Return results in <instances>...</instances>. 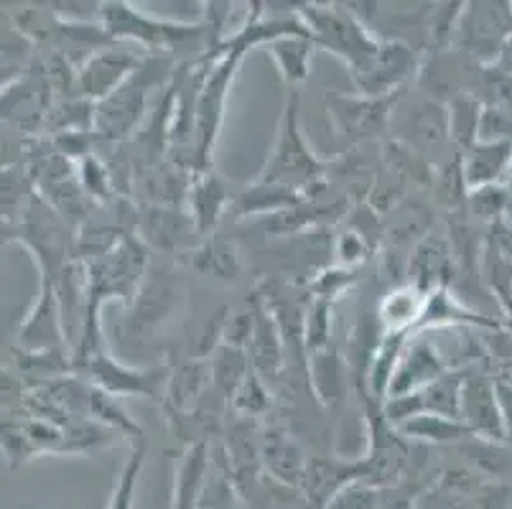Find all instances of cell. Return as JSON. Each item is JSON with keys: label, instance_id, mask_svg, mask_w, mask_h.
Wrapping results in <instances>:
<instances>
[{"label": "cell", "instance_id": "f546056e", "mask_svg": "<svg viewBox=\"0 0 512 509\" xmlns=\"http://www.w3.org/2000/svg\"><path fill=\"white\" fill-rule=\"evenodd\" d=\"M316 51H319V46L314 44L309 34L281 36V39L265 46V54L271 56L273 64H276L286 90H301V84L311 74V62H314Z\"/></svg>", "mask_w": 512, "mask_h": 509}, {"label": "cell", "instance_id": "277c9868", "mask_svg": "<svg viewBox=\"0 0 512 509\" xmlns=\"http://www.w3.org/2000/svg\"><path fill=\"white\" fill-rule=\"evenodd\" d=\"M299 18L319 49L355 69L377 49L380 39L347 3H299Z\"/></svg>", "mask_w": 512, "mask_h": 509}, {"label": "cell", "instance_id": "d590c367", "mask_svg": "<svg viewBox=\"0 0 512 509\" xmlns=\"http://www.w3.org/2000/svg\"><path fill=\"white\" fill-rule=\"evenodd\" d=\"M512 204V186L510 184H492L482 189H472L467 196V214H472L477 222L497 227L505 222V214Z\"/></svg>", "mask_w": 512, "mask_h": 509}, {"label": "cell", "instance_id": "74e56055", "mask_svg": "<svg viewBox=\"0 0 512 509\" xmlns=\"http://www.w3.org/2000/svg\"><path fill=\"white\" fill-rule=\"evenodd\" d=\"M77 181L79 186H82V191L90 196L97 207L113 202V196H115L113 168L107 166L97 153H90V156L82 158V161L77 163Z\"/></svg>", "mask_w": 512, "mask_h": 509}, {"label": "cell", "instance_id": "d6986e66", "mask_svg": "<svg viewBox=\"0 0 512 509\" xmlns=\"http://www.w3.org/2000/svg\"><path fill=\"white\" fill-rule=\"evenodd\" d=\"M434 232V209L421 199H406L383 217V250L411 258L421 240Z\"/></svg>", "mask_w": 512, "mask_h": 509}, {"label": "cell", "instance_id": "b9f144b4", "mask_svg": "<svg viewBox=\"0 0 512 509\" xmlns=\"http://www.w3.org/2000/svg\"><path fill=\"white\" fill-rule=\"evenodd\" d=\"M372 250H375V245L362 232H357L355 227H347L334 237V265L360 270L372 258Z\"/></svg>", "mask_w": 512, "mask_h": 509}, {"label": "cell", "instance_id": "cb8c5ba5", "mask_svg": "<svg viewBox=\"0 0 512 509\" xmlns=\"http://www.w3.org/2000/svg\"><path fill=\"white\" fill-rule=\"evenodd\" d=\"M306 377H309V387L314 392V398L321 405H327V408L337 405L347 395L349 387H352L347 359L339 352L337 344H332L324 352L306 357Z\"/></svg>", "mask_w": 512, "mask_h": 509}, {"label": "cell", "instance_id": "484cf974", "mask_svg": "<svg viewBox=\"0 0 512 509\" xmlns=\"http://www.w3.org/2000/svg\"><path fill=\"white\" fill-rule=\"evenodd\" d=\"M428 293L413 283H398L377 303V321L385 334H413L426 311Z\"/></svg>", "mask_w": 512, "mask_h": 509}, {"label": "cell", "instance_id": "f6af8a7d", "mask_svg": "<svg viewBox=\"0 0 512 509\" xmlns=\"http://www.w3.org/2000/svg\"><path fill=\"white\" fill-rule=\"evenodd\" d=\"M497 67H500L502 72L512 74V39L507 41V46H505V51H502V56H500V62H497Z\"/></svg>", "mask_w": 512, "mask_h": 509}, {"label": "cell", "instance_id": "e0dca14e", "mask_svg": "<svg viewBox=\"0 0 512 509\" xmlns=\"http://www.w3.org/2000/svg\"><path fill=\"white\" fill-rule=\"evenodd\" d=\"M362 482V464L360 456L357 459H344V456H314L306 464L304 482H301V492H304L306 502L311 509H327L329 502L337 497L342 489L349 484Z\"/></svg>", "mask_w": 512, "mask_h": 509}, {"label": "cell", "instance_id": "7bdbcfd3", "mask_svg": "<svg viewBox=\"0 0 512 509\" xmlns=\"http://www.w3.org/2000/svg\"><path fill=\"white\" fill-rule=\"evenodd\" d=\"M385 492H388V489H377L372 487V484L355 482L349 484L347 489H342V492L329 502L327 509H383Z\"/></svg>", "mask_w": 512, "mask_h": 509}, {"label": "cell", "instance_id": "ee69618b", "mask_svg": "<svg viewBox=\"0 0 512 509\" xmlns=\"http://www.w3.org/2000/svg\"><path fill=\"white\" fill-rule=\"evenodd\" d=\"M416 509H482L472 499H459L449 497V494H441L436 489H428L421 497L416 499Z\"/></svg>", "mask_w": 512, "mask_h": 509}, {"label": "cell", "instance_id": "f1b7e54d", "mask_svg": "<svg viewBox=\"0 0 512 509\" xmlns=\"http://www.w3.org/2000/svg\"><path fill=\"white\" fill-rule=\"evenodd\" d=\"M209 469H212V446L209 443H192L181 451L179 464H176L171 509H197Z\"/></svg>", "mask_w": 512, "mask_h": 509}, {"label": "cell", "instance_id": "ab89813d", "mask_svg": "<svg viewBox=\"0 0 512 509\" xmlns=\"http://www.w3.org/2000/svg\"><path fill=\"white\" fill-rule=\"evenodd\" d=\"M230 405L240 418H250V420L265 418L268 410L273 408V398H271V390H268V382L253 370L248 377H245V382L237 387L235 398H232Z\"/></svg>", "mask_w": 512, "mask_h": 509}, {"label": "cell", "instance_id": "7dc6e473", "mask_svg": "<svg viewBox=\"0 0 512 509\" xmlns=\"http://www.w3.org/2000/svg\"><path fill=\"white\" fill-rule=\"evenodd\" d=\"M510 186H512V171H510Z\"/></svg>", "mask_w": 512, "mask_h": 509}, {"label": "cell", "instance_id": "d4e9b609", "mask_svg": "<svg viewBox=\"0 0 512 509\" xmlns=\"http://www.w3.org/2000/svg\"><path fill=\"white\" fill-rule=\"evenodd\" d=\"M174 286L164 273H151L148 270V278L143 283L141 293L130 306V319L125 321L128 331L133 334V339H141V336L151 334L161 321L169 316L171 306H174Z\"/></svg>", "mask_w": 512, "mask_h": 509}, {"label": "cell", "instance_id": "4316f807", "mask_svg": "<svg viewBox=\"0 0 512 509\" xmlns=\"http://www.w3.org/2000/svg\"><path fill=\"white\" fill-rule=\"evenodd\" d=\"M462 168L467 189H482L492 184H510L512 143H482L477 140L462 153Z\"/></svg>", "mask_w": 512, "mask_h": 509}, {"label": "cell", "instance_id": "9a60e30c", "mask_svg": "<svg viewBox=\"0 0 512 509\" xmlns=\"http://www.w3.org/2000/svg\"><path fill=\"white\" fill-rule=\"evenodd\" d=\"M467 370H451L436 382L426 385L423 390L411 392V395H400V398H390L383 403L385 415L393 426H400L403 420L413 418L421 413L444 415V418L462 420L459 410H462V385Z\"/></svg>", "mask_w": 512, "mask_h": 509}, {"label": "cell", "instance_id": "f35d334b", "mask_svg": "<svg viewBox=\"0 0 512 509\" xmlns=\"http://www.w3.org/2000/svg\"><path fill=\"white\" fill-rule=\"evenodd\" d=\"M146 454H148V443L138 441L136 448H133L128 459H125L123 469H120L118 482H115V489H113V494H110V499H107L105 509H133L136 507L138 476H141Z\"/></svg>", "mask_w": 512, "mask_h": 509}, {"label": "cell", "instance_id": "836d02e7", "mask_svg": "<svg viewBox=\"0 0 512 509\" xmlns=\"http://www.w3.org/2000/svg\"><path fill=\"white\" fill-rule=\"evenodd\" d=\"M253 372L248 349H237L220 344L209 357V375H212V390L225 400L227 405L235 398L237 387Z\"/></svg>", "mask_w": 512, "mask_h": 509}, {"label": "cell", "instance_id": "44dd1931", "mask_svg": "<svg viewBox=\"0 0 512 509\" xmlns=\"http://www.w3.org/2000/svg\"><path fill=\"white\" fill-rule=\"evenodd\" d=\"M248 357L250 364H253V370L258 372L265 382L278 380L288 359L283 331L281 326H278L276 316H273L271 311H268V306H265L263 296H260L258 314H255V329L253 336H250Z\"/></svg>", "mask_w": 512, "mask_h": 509}, {"label": "cell", "instance_id": "7c38bea8", "mask_svg": "<svg viewBox=\"0 0 512 509\" xmlns=\"http://www.w3.org/2000/svg\"><path fill=\"white\" fill-rule=\"evenodd\" d=\"M451 370L454 367H451L449 357H446L434 331H413L408 336L406 347H403V354H400L398 370H395L393 382H390L388 400L423 390V387L436 382Z\"/></svg>", "mask_w": 512, "mask_h": 509}, {"label": "cell", "instance_id": "4fadbf2b", "mask_svg": "<svg viewBox=\"0 0 512 509\" xmlns=\"http://www.w3.org/2000/svg\"><path fill=\"white\" fill-rule=\"evenodd\" d=\"M459 415H462V423L472 431L474 438L492 443H510L505 413H502L500 395H497V377L467 370Z\"/></svg>", "mask_w": 512, "mask_h": 509}, {"label": "cell", "instance_id": "60d3db41", "mask_svg": "<svg viewBox=\"0 0 512 509\" xmlns=\"http://www.w3.org/2000/svg\"><path fill=\"white\" fill-rule=\"evenodd\" d=\"M357 283V270L342 268V265H329V268L319 270L314 278L309 280V298H319V301L334 303L337 298L347 296Z\"/></svg>", "mask_w": 512, "mask_h": 509}, {"label": "cell", "instance_id": "5b68a950", "mask_svg": "<svg viewBox=\"0 0 512 509\" xmlns=\"http://www.w3.org/2000/svg\"><path fill=\"white\" fill-rule=\"evenodd\" d=\"M90 275V303L123 301L133 306L148 278V245L138 235H125L118 245L100 258L85 260Z\"/></svg>", "mask_w": 512, "mask_h": 509}, {"label": "cell", "instance_id": "7402d4cb", "mask_svg": "<svg viewBox=\"0 0 512 509\" xmlns=\"http://www.w3.org/2000/svg\"><path fill=\"white\" fill-rule=\"evenodd\" d=\"M232 202L235 199L230 194V186L222 176L214 174L212 168L202 171V174H194L189 196H186V212L192 217L199 235L212 232L222 222L227 209H232Z\"/></svg>", "mask_w": 512, "mask_h": 509}, {"label": "cell", "instance_id": "8fae6325", "mask_svg": "<svg viewBox=\"0 0 512 509\" xmlns=\"http://www.w3.org/2000/svg\"><path fill=\"white\" fill-rule=\"evenodd\" d=\"M146 59V51L138 46L115 41L113 46L97 51L82 67L77 69V95L82 100L102 102L118 92Z\"/></svg>", "mask_w": 512, "mask_h": 509}, {"label": "cell", "instance_id": "8992f818", "mask_svg": "<svg viewBox=\"0 0 512 509\" xmlns=\"http://www.w3.org/2000/svg\"><path fill=\"white\" fill-rule=\"evenodd\" d=\"M74 375L92 382L113 398H148L164 403L171 367H130L115 359L107 347L95 349L82 357H72Z\"/></svg>", "mask_w": 512, "mask_h": 509}, {"label": "cell", "instance_id": "83f0119b", "mask_svg": "<svg viewBox=\"0 0 512 509\" xmlns=\"http://www.w3.org/2000/svg\"><path fill=\"white\" fill-rule=\"evenodd\" d=\"M212 387V375H209V359H189L169 372V385H166V413H189L204 400V395Z\"/></svg>", "mask_w": 512, "mask_h": 509}, {"label": "cell", "instance_id": "ba28073f", "mask_svg": "<svg viewBox=\"0 0 512 509\" xmlns=\"http://www.w3.org/2000/svg\"><path fill=\"white\" fill-rule=\"evenodd\" d=\"M403 92L390 97H367L360 92L344 95V92L329 90L324 95V107H327L329 123H332L337 138L344 140L349 148H362L370 140L388 133L395 105Z\"/></svg>", "mask_w": 512, "mask_h": 509}, {"label": "cell", "instance_id": "4dcf8cb0", "mask_svg": "<svg viewBox=\"0 0 512 509\" xmlns=\"http://www.w3.org/2000/svg\"><path fill=\"white\" fill-rule=\"evenodd\" d=\"M400 431V436L406 441L416 443V446L426 448H441V446H462L464 441H469L472 431L464 426L462 420L456 418H444V415L434 413H421L413 415V418L403 420L400 426H395Z\"/></svg>", "mask_w": 512, "mask_h": 509}, {"label": "cell", "instance_id": "603a6c76", "mask_svg": "<svg viewBox=\"0 0 512 509\" xmlns=\"http://www.w3.org/2000/svg\"><path fill=\"white\" fill-rule=\"evenodd\" d=\"M138 237L148 247L164 252H179V247L186 245L189 232H197L192 217L186 209L174 207H143L136 214Z\"/></svg>", "mask_w": 512, "mask_h": 509}, {"label": "cell", "instance_id": "1f68e13d", "mask_svg": "<svg viewBox=\"0 0 512 509\" xmlns=\"http://www.w3.org/2000/svg\"><path fill=\"white\" fill-rule=\"evenodd\" d=\"M306 196L296 189H288L281 184H265L255 179L248 189L235 196L232 212L235 217H271V214L291 209L304 202Z\"/></svg>", "mask_w": 512, "mask_h": 509}, {"label": "cell", "instance_id": "bcb514c9", "mask_svg": "<svg viewBox=\"0 0 512 509\" xmlns=\"http://www.w3.org/2000/svg\"><path fill=\"white\" fill-rule=\"evenodd\" d=\"M235 509H250V507H248V504H245V502H242V499H240V504H237Z\"/></svg>", "mask_w": 512, "mask_h": 509}, {"label": "cell", "instance_id": "2e32d148", "mask_svg": "<svg viewBox=\"0 0 512 509\" xmlns=\"http://www.w3.org/2000/svg\"><path fill=\"white\" fill-rule=\"evenodd\" d=\"M456 278H459V265H456L451 240L431 232L413 250L411 263H408L406 283H413L421 291L431 293L436 288H454Z\"/></svg>", "mask_w": 512, "mask_h": 509}, {"label": "cell", "instance_id": "6da1fadb", "mask_svg": "<svg viewBox=\"0 0 512 509\" xmlns=\"http://www.w3.org/2000/svg\"><path fill=\"white\" fill-rule=\"evenodd\" d=\"M100 23L115 41L138 46L146 54L171 56L179 67L197 64L214 54L212 36L202 18L192 23L169 21V18L148 16L125 0H110L102 3Z\"/></svg>", "mask_w": 512, "mask_h": 509}, {"label": "cell", "instance_id": "ac0fdd59", "mask_svg": "<svg viewBox=\"0 0 512 509\" xmlns=\"http://www.w3.org/2000/svg\"><path fill=\"white\" fill-rule=\"evenodd\" d=\"M309 459L301 451L299 441L283 426L260 428V469L265 476L288 487H301Z\"/></svg>", "mask_w": 512, "mask_h": 509}, {"label": "cell", "instance_id": "30bf717a", "mask_svg": "<svg viewBox=\"0 0 512 509\" xmlns=\"http://www.w3.org/2000/svg\"><path fill=\"white\" fill-rule=\"evenodd\" d=\"M390 130L398 133L395 140H400L403 146L421 153L431 163H434V153H441L446 148V143H451L449 110L441 102L423 95V92L416 100L408 97V90L400 95L393 112V120H390Z\"/></svg>", "mask_w": 512, "mask_h": 509}, {"label": "cell", "instance_id": "8d00e7d4", "mask_svg": "<svg viewBox=\"0 0 512 509\" xmlns=\"http://www.w3.org/2000/svg\"><path fill=\"white\" fill-rule=\"evenodd\" d=\"M334 344V303L309 298L304 316V347L306 357L324 352Z\"/></svg>", "mask_w": 512, "mask_h": 509}, {"label": "cell", "instance_id": "d6a6232c", "mask_svg": "<svg viewBox=\"0 0 512 509\" xmlns=\"http://www.w3.org/2000/svg\"><path fill=\"white\" fill-rule=\"evenodd\" d=\"M181 255H186L181 258L184 265H189L199 275H212V278L222 280H232L240 275V258H237L235 245L220 235H209L207 240H202L192 250H184Z\"/></svg>", "mask_w": 512, "mask_h": 509}, {"label": "cell", "instance_id": "9c48e42d", "mask_svg": "<svg viewBox=\"0 0 512 509\" xmlns=\"http://www.w3.org/2000/svg\"><path fill=\"white\" fill-rule=\"evenodd\" d=\"M423 56L406 41L380 39L377 49L367 56L360 67L349 69L357 92L367 97H390L408 90L416 82Z\"/></svg>", "mask_w": 512, "mask_h": 509}, {"label": "cell", "instance_id": "52a82bcc", "mask_svg": "<svg viewBox=\"0 0 512 509\" xmlns=\"http://www.w3.org/2000/svg\"><path fill=\"white\" fill-rule=\"evenodd\" d=\"M512 39V3L472 0L456 26L454 49L479 67H497L507 41Z\"/></svg>", "mask_w": 512, "mask_h": 509}, {"label": "cell", "instance_id": "ffe728a7", "mask_svg": "<svg viewBox=\"0 0 512 509\" xmlns=\"http://www.w3.org/2000/svg\"><path fill=\"white\" fill-rule=\"evenodd\" d=\"M446 329H487L500 331L502 321L464 306L454 288H436L428 293L426 311L416 331H446Z\"/></svg>", "mask_w": 512, "mask_h": 509}, {"label": "cell", "instance_id": "5bb4252c", "mask_svg": "<svg viewBox=\"0 0 512 509\" xmlns=\"http://www.w3.org/2000/svg\"><path fill=\"white\" fill-rule=\"evenodd\" d=\"M16 347L23 352H69L67 334H64L62 306H59L54 280L41 275L39 293L16 331Z\"/></svg>", "mask_w": 512, "mask_h": 509}, {"label": "cell", "instance_id": "e575fe53", "mask_svg": "<svg viewBox=\"0 0 512 509\" xmlns=\"http://www.w3.org/2000/svg\"><path fill=\"white\" fill-rule=\"evenodd\" d=\"M449 110V135L456 151H469L479 140L482 102L474 95H459L446 105Z\"/></svg>", "mask_w": 512, "mask_h": 509}, {"label": "cell", "instance_id": "3957f363", "mask_svg": "<svg viewBox=\"0 0 512 509\" xmlns=\"http://www.w3.org/2000/svg\"><path fill=\"white\" fill-rule=\"evenodd\" d=\"M176 69L179 64L171 56L146 54L138 72L118 92L95 105V138L110 146L128 140L146 120L153 92L161 90L166 82H174Z\"/></svg>", "mask_w": 512, "mask_h": 509}, {"label": "cell", "instance_id": "7a4b0ae2", "mask_svg": "<svg viewBox=\"0 0 512 509\" xmlns=\"http://www.w3.org/2000/svg\"><path fill=\"white\" fill-rule=\"evenodd\" d=\"M332 161L316 156L301 128V90H286L276 143L260 168L258 181L296 189L306 199H324L329 194Z\"/></svg>", "mask_w": 512, "mask_h": 509}]
</instances>
